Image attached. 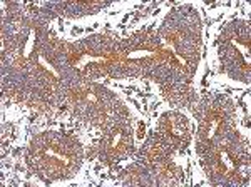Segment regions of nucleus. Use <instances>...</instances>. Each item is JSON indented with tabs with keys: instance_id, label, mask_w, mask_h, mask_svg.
Wrapping results in <instances>:
<instances>
[{
	"instance_id": "f257e3e1",
	"label": "nucleus",
	"mask_w": 251,
	"mask_h": 187,
	"mask_svg": "<svg viewBox=\"0 0 251 187\" xmlns=\"http://www.w3.org/2000/svg\"><path fill=\"white\" fill-rule=\"evenodd\" d=\"M34 45V32L30 33V37H29V42H27V47H25V55H29V52H30V47Z\"/></svg>"
}]
</instances>
